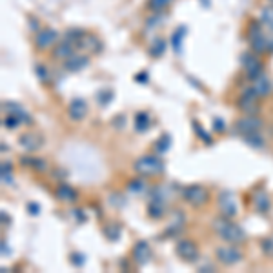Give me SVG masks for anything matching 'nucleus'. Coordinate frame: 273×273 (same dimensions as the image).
<instances>
[{
	"instance_id": "obj_1",
	"label": "nucleus",
	"mask_w": 273,
	"mask_h": 273,
	"mask_svg": "<svg viewBox=\"0 0 273 273\" xmlns=\"http://www.w3.org/2000/svg\"><path fill=\"white\" fill-rule=\"evenodd\" d=\"M213 232L228 244H242L246 241V232L239 224H235L232 217L220 215L213 220Z\"/></svg>"
},
{
	"instance_id": "obj_2",
	"label": "nucleus",
	"mask_w": 273,
	"mask_h": 273,
	"mask_svg": "<svg viewBox=\"0 0 273 273\" xmlns=\"http://www.w3.org/2000/svg\"><path fill=\"white\" fill-rule=\"evenodd\" d=\"M133 170L140 177H159L164 173V162L160 155H144L133 162Z\"/></svg>"
},
{
	"instance_id": "obj_3",
	"label": "nucleus",
	"mask_w": 273,
	"mask_h": 273,
	"mask_svg": "<svg viewBox=\"0 0 273 273\" xmlns=\"http://www.w3.org/2000/svg\"><path fill=\"white\" fill-rule=\"evenodd\" d=\"M180 195H182L184 202L193 206V208H200V206H204V204L209 200L208 190H206L204 186H200V184H192V186L182 187Z\"/></svg>"
},
{
	"instance_id": "obj_4",
	"label": "nucleus",
	"mask_w": 273,
	"mask_h": 273,
	"mask_svg": "<svg viewBox=\"0 0 273 273\" xmlns=\"http://www.w3.org/2000/svg\"><path fill=\"white\" fill-rule=\"evenodd\" d=\"M215 257L220 264L224 266H235L242 261V251L237 248V244H224L215 249Z\"/></svg>"
},
{
	"instance_id": "obj_5",
	"label": "nucleus",
	"mask_w": 273,
	"mask_h": 273,
	"mask_svg": "<svg viewBox=\"0 0 273 273\" xmlns=\"http://www.w3.org/2000/svg\"><path fill=\"white\" fill-rule=\"evenodd\" d=\"M259 100H261V97L255 93L253 86L244 88V91H242L241 98H239V110L244 111L246 115H257L259 111H261Z\"/></svg>"
},
{
	"instance_id": "obj_6",
	"label": "nucleus",
	"mask_w": 273,
	"mask_h": 273,
	"mask_svg": "<svg viewBox=\"0 0 273 273\" xmlns=\"http://www.w3.org/2000/svg\"><path fill=\"white\" fill-rule=\"evenodd\" d=\"M175 253L179 255V259H182L184 262H197L199 261V248L193 241L190 239H182L177 242Z\"/></svg>"
},
{
	"instance_id": "obj_7",
	"label": "nucleus",
	"mask_w": 273,
	"mask_h": 273,
	"mask_svg": "<svg viewBox=\"0 0 273 273\" xmlns=\"http://www.w3.org/2000/svg\"><path fill=\"white\" fill-rule=\"evenodd\" d=\"M262 126H264V122H262L257 115H246V117L239 118V120H237V124H235L237 131H239L241 135L259 133V131L262 130Z\"/></svg>"
},
{
	"instance_id": "obj_8",
	"label": "nucleus",
	"mask_w": 273,
	"mask_h": 273,
	"mask_svg": "<svg viewBox=\"0 0 273 273\" xmlns=\"http://www.w3.org/2000/svg\"><path fill=\"white\" fill-rule=\"evenodd\" d=\"M58 42V33L51 28H42L35 33V46L38 49H49Z\"/></svg>"
},
{
	"instance_id": "obj_9",
	"label": "nucleus",
	"mask_w": 273,
	"mask_h": 273,
	"mask_svg": "<svg viewBox=\"0 0 273 273\" xmlns=\"http://www.w3.org/2000/svg\"><path fill=\"white\" fill-rule=\"evenodd\" d=\"M217 200H219V209L222 215H226V217L237 215V200L232 192H220Z\"/></svg>"
},
{
	"instance_id": "obj_10",
	"label": "nucleus",
	"mask_w": 273,
	"mask_h": 273,
	"mask_svg": "<svg viewBox=\"0 0 273 273\" xmlns=\"http://www.w3.org/2000/svg\"><path fill=\"white\" fill-rule=\"evenodd\" d=\"M131 257H133V261L137 262L139 266H144L150 262L151 259V248L150 244H148L146 241H137L133 246V249H131Z\"/></svg>"
},
{
	"instance_id": "obj_11",
	"label": "nucleus",
	"mask_w": 273,
	"mask_h": 273,
	"mask_svg": "<svg viewBox=\"0 0 273 273\" xmlns=\"http://www.w3.org/2000/svg\"><path fill=\"white\" fill-rule=\"evenodd\" d=\"M88 66H90V57L86 53H75L64 60V70L70 71V73H77V71L84 70Z\"/></svg>"
},
{
	"instance_id": "obj_12",
	"label": "nucleus",
	"mask_w": 273,
	"mask_h": 273,
	"mask_svg": "<svg viewBox=\"0 0 273 273\" xmlns=\"http://www.w3.org/2000/svg\"><path fill=\"white\" fill-rule=\"evenodd\" d=\"M77 53V46L71 44L70 40H66V38H62V40H58L57 44L53 46V57L57 58V60H66V58H70L71 55Z\"/></svg>"
},
{
	"instance_id": "obj_13",
	"label": "nucleus",
	"mask_w": 273,
	"mask_h": 273,
	"mask_svg": "<svg viewBox=\"0 0 273 273\" xmlns=\"http://www.w3.org/2000/svg\"><path fill=\"white\" fill-rule=\"evenodd\" d=\"M18 144H20L22 150H26L28 153H33V151L40 150L42 139L38 137L37 133H33V131H28V133H22V135H20V139H18Z\"/></svg>"
},
{
	"instance_id": "obj_14",
	"label": "nucleus",
	"mask_w": 273,
	"mask_h": 273,
	"mask_svg": "<svg viewBox=\"0 0 273 273\" xmlns=\"http://www.w3.org/2000/svg\"><path fill=\"white\" fill-rule=\"evenodd\" d=\"M2 108H4V111L8 115L18 118L22 124H31V117H29V113L20 106V104H16V102H4Z\"/></svg>"
},
{
	"instance_id": "obj_15",
	"label": "nucleus",
	"mask_w": 273,
	"mask_h": 273,
	"mask_svg": "<svg viewBox=\"0 0 273 273\" xmlns=\"http://www.w3.org/2000/svg\"><path fill=\"white\" fill-rule=\"evenodd\" d=\"M68 115L71 120H82L88 115V104L84 98H73L68 106Z\"/></svg>"
},
{
	"instance_id": "obj_16",
	"label": "nucleus",
	"mask_w": 273,
	"mask_h": 273,
	"mask_svg": "<svg viewBox=\"0 0 273 273\" xmlns=\"http://www.w3.org/2000/svg\"><path fill=\"white\" fill-rule=\"evenodd\" d=\"M55 197H57L60 202H77L78 200V192L75 187H71L70 184H58L57 190H55Z\"/></svg>"
},
{
	"instance_id": "obj_17",
	"label": "nucleus",
	"mask_w": 273,
	"mask_h": 273,
	"mask_svg": "<svg viewBox=\"0 0 273 273\" xmlns=\"http://www.w3.org/2000/svg\"><path fill=\"white\" fill-rule=\"evenodd\" d=\"M253 90H255V93L259 95L261 98L268 97L269 91H271V80H269V77H266L264 73L261 75L259 78H255V80L251 82Z\"/></svg>"
},
{
	"instance_id": "obj_18",
	"label": "nucleus",
	"mask_w": 273,
	"mask_h": 273,
	"mask_svg": "<svg viewBox=\"0 0 273 273\" xmlns=\"http://www.w3.org/2000/svg\"><path fill=\"white\" fill-rule=\"evenodd\" d=\"M77 49H82V51H91V53H97L102 49V42L98 40V37H93V35H84L80 42H78Z\"/></svg>"
},
{
	"instance_id": "obj_19",
	"label": "nucleus",
	"mask_w": 273,
	"mask_h": 273,
	"mask_svg": "<svg viewBox=\"0 0 273 273\" xmlns=\"http://www.w3.org/2000/svg\"><path fill=\"white\" fill-rule=\"evenodd\" d=\"M249 42V49H251L253 53L257 55H266L268 53V35H259V37H251L248 38Z\"/></svg>"
},
{
	"instance_id": "obj_20",
	"label": "nucleus",
	"mask_w": 273,
	"mask_h": 273,
	"mask_svg": "<svg viewBox=\"0 0 273 273\" xmlns=\"http://www.w3.org/2000/svg\"><path fill=\"white\" fill-rule=\"evenodd\" d=\"M164 213H166V202H162V200H157V199H151L150 204H148V215L151 217V219H162Z\"/></svg>"
},
{
	"instance_id": "obj_21",
	"label": "nucleus",
	"mask_w": 273,
	"mask_h": 273,
	"mask_svg": "<svg viewBox=\"0 0 273 273\" xmlns=\"http://www.w3.org/2000/svg\"><path fill=\"white\" fill-rule=\"evenodd\" d=\"M184 35H186V28H184V26H179V28H177L175 31L172 33L170 44H172V48H173V51H175V55H180V51H182Z\"/></svg>"
},
{
	"instance_id": "obj_22",
	"label": "nucleus",
	"mask_w": 273,
	"mask_h": 273,
	"mask_svg": "<svg viewBox=\"0 0 273 273\" xmlns=\"http://www.w3.org/2000/svg\"><path fill=\"white\" fill-rule=\"evenodd\" d=\"M151 126V117L150 113L146 111H139V113L135 115V131H139V133H146Z\"/></svg>"
},
{
	"instance_id": "obj_23",
	"label": "nucleus",
	"mask_w": 273,
	"mask_h": 273,
	"mask_svg": "<svg viewBox=\"0 0 273 273\" xmlns=\"http://www.w3.org/2000/svg\"><path fill=\"white\" fill-rule=\"evenodd\" d=\"M253 206H255V209L261 212V213H266L269 209V199H268V195H266L264 190L255 192V197H253Z\"/></svg>"
},
{
	"instance_id": "obj_24",
	"label": "nucleus",
	"mask_w": 273,
	"mask_h": 273,
	"mask_svg": "<svg viewBox=\"0 0 273 273\" xmlns=\"http://www.w3.org/2000/svg\"><path fill=\"white\" fill-rule=\"evenodd\" d=\"M20 162L24 164V166H28L29 170H35V172H46V170H48L46 160L38 159V157H35V155L24 157V159H20Z\"/></svg>"
},
{
	"instance_id": "obj_25",
	"label": "nucleus",
	"mask_w": 273,
	"mask_h": 273,
	"mask_svg": "<svg viewBox=\"0 0 273 273\" xmlns=\"http://www.w3.org/2000/svg\"><path fill=\"white\" fill-rule=\"evenodd\" d=\"M170 146H172V137H170V135H162V137L157 139L153 150H155L157 155H164V153L170 150Z\"/></svg>"
},
{
	"instance_id": "obj_26",
	"label": "nucleus",
	"mask_w": 273,
	"mask_h": 273,
	"mask_svg": "<svg viewBox=\"0 0 273 273\" xmlns=\"http://www.w3.org/2000/svg\"><path fill=\"white\" fill-rule=\"evenodd\" d=\"M84 35H86V31H84V29H80V28H71V29H68V31H66L64 38H66V40H70L71 44L78 46V42H80L82 38H84Z\"/></svg>"
},
{
	"instance_id": "obj_27",
	"label": "nucleus",
	"mask_w": 273,
	"mask_h": 273,
	"mask_svg": "<svg viewBox=\"0 0 273 273\" xmlns=\"http://www.w3.org/2000/svg\"><path fill=\"white\" fill-rule=\"evenodd\" d=\"M242 139H244V142L251 148H257V150L264 148V139H262L259 133H246V135H242Z\"/></svg>"
},
{
	"instance_id": "obj_28",
	"label": "nucleus",
	"mask_w": 273,
	"mask_h": 273,
	"mask_svg": "<svg viewBox=\"0 0 273 273\" xmlns=\"http://www.w3.org/2000/svg\"><path fill=\"white\" fill-rule=\"evenodd\" d=\"M259 35H264V24L257 20H251L248 24V29H246V37L251 38V37H259Z\"/></svg>"
},
{
	"instance_id": "obj_29",
	"label": "nucleus",
	"mask_w": 273,
	"mask_h": 273,
	"mask_svg": "<svg viewBox=\"0 0 273 273\" xmlns=\"http://www.w3.org/2000/svg\"><path fill=\"white\" fill-rule=\"evenodd\" d=\"M164 51H166V40L164 38H153V44L150 48L151 57H162Z\"/></svg>"
},
{
	"instance_id": "obj_30",
	"label": "nucleus",
	"mask_w": 273,
	"mask_h": 273,
	"mask_svg": "<svg viewBox=\"0 0 273 273\" xmlns=\"http://www.w3.org/2000/svg\"><path fill=\"white\" fill-rule=\"evenodd\" d=\"M261 22L264 24V28H268L269 31H273V6H268L261 11Z\"/></svg>"
},
{
	"instance_id": "obj_31",
	"label": "nucleus",
	"mask_w": 273,
	"mask_h": 273,
	"mask_svg": "<svg viewBox=\"0 0 273 273\" xmlns=\"http://www.w3.org/2000/svg\"><path fill=\"white\" fill-rule=\"evenodd\" d=\"M0 177H2V184H4V186H11V184L15 182V179H13V173H11V164H8V162L2 164Z\"/></svg>"
},
{
	"instance_id": "obj_32",
	"label": "nucleus",
	"mask_w": 273,
	"mask_h": 273,
	"mask_svg": "<svg viewBox=\"0 0 273 273\" xmlns=\"http://www.w3.org/2000/svg\"><path fill=\"white\" fill-rule=\"evenodd\" d=\"M173 0H148V8L153 13H162Z\"/></svg>"
},
{
	"instance_id": "obj_33",
	"label": "nucleus",
	"mask_w": 273,
	"mask_h": 273,
	"mask_svg": "<svg viewBox=\"0 0 273 273\" xmlns=\"http://www.w3.org/2000/svg\"><path fill=\"white\" fill-rule=\"evenodd\" d=\"M35 75H37L38 80H40L42 84H49V82H51V75H49V70L46 68L44 64L35 66Z\"/></svg>"
},
{
	"instance_id": "obj_34",
	"label": "nucleus",
	"mask_w": 273,
	"mask_h": 273,
	"mask_svg": "<svg viewBox=\"0 0 273 273\" xmlns=\"http://www.w3.org/2000/svg\"><path fill=\"white\" fill-rule=\"evenodd\" d=\"M193 130H195V133L200 137V140H202L204 144H212V137H209V133L206 130H204L202 126H200L199 122H193Z\"/></svg>"
},
{
	"instance_id": "obj_35",
	"label": "nucleus",
	"mask_w": 273,
	"mask_h": 273,
	"mask_svg": "<svg viewBox=\"0 0 273 273\" xmlns=\"http://www.w3.org/2000/svg\"><path fill=\"white\" fill-rule=\"evenodd\" d=\"M70 262L71 266H75V268H82V266L86 264V257H84V253H71L70 255Z\"/></svg>"
},
{
	"instance_id": "obj_36",
	"label": "nucleus",
	"mask_w": 273,
	"mask_h": 273,
	"mask_svg": "<svg viewBox=\"0 0 273 273\" xmlns=\"http://www.w3.org/2000/svg\"><path fill=\"white\" fill-rule=\"evenodd\" d=\"M111 98H113V93H111L110 90H102V91H98V93H97V100H98V104H100V106H106V104H110Z\"/></svg>"
},
{
	"instance_id": "obj_37",
	"label": "nucleus",
	"mask_w": 273,
	"mask_h": 273,
	"mask_svg": "<svg viewBox=\"0 0 273 273\" xmlns=\"http://www.w3.org/2000/svg\"><path fill=\"white\" fill-rule=\"evenodd\" d=\"M104 233H106V237L110 239V241H118V237H120V228L115 226V224H111L104 229Z\"/></svg>"
},
{
	"instance_id": "obj_38",
	"label": "nucleus",
	"mask_w": 273,
	"mask_h": 273,
	"mask_svg": "<svg viewBox=\"0 0 273 273\" xmlns=\"http://www.w3.org/2000/svg\"><path fill=\"white\" fill-rule=\"evenodd\" d=\"M144 180L140 179H135V180H130V184H128V190L133 193H142L144 192Z\"/></svg>"
},
{
	"instance_id": "obj_39",
	"label": "nucleus",
	"mask_w": 273,
	"mask_h": 273,
	"mask_svg": "<svg viewBox=\"0 0 273 273\" xmlns=\"http://www.w3.org/2000/svg\"><path fill=\"white\" fill-rule=\"evenodd\" d=\"M261 248H262V253H264V255L273 257V239H264V241L261 242Z\"/></svg>"
},
{
	"instance_id": "obj_40",
	"label": "nucleus",
	"mask_w": 273,
	"mask_h": 273,
	"mask_svg": "<svg viewBox=\"0 0 273 273\" xmlns=\"http://www.w3.org/2000/svg\"><path fill=\"white\" fill-rule=\"evenodd\" d=\"M22 126V122L18 120V118L11 117V115H8V117L4 118V128H9V130H15V128Z\"/></svg>"
},
{
	"instance_id": "obj_41",
	"label": "nucleus",
	"mask_w": 273,
	"mask_h": 273,
	"mask_svg": "<svg viewBox=\"0 0 273 273\" xmlns=\"http://www.w3.org/2000/svg\"><path fill=\"white\" fill-rule=\"evenodd\" d=\"M160 20H162V15H160V13H153V16H151V18H148V20H146V28H148V29L157 28Z\"/></svg>"
},
{
	"instance_id": "obj_42",
	"label": "nucleus",
	"mask_w": 273,
	"mask_h": 273,
	"mask_svg": "<svg viewBox=\"0 0 273 273\" xmlns=\"http://www.w3.org/2000/svg\"><path fill=\"white\" fill-rule=\"evenodd\" d=\"M28 212H29V215H38V213H40V206H38L37 202H29L28 204Z\"/></svg>"
},
{
	"instance_id": "obj_43",
	"label": "nucleus",
	"mask_w": 273,
	"mask_h": 273,
	"mask_svg": "<svg viewBox=\"0 0 273 273\" xmlns=\"http://www.w3.org/2000/svg\"><path fill=\"white\" fill-rule=\"evenodd\" d=\"M213 124H215V131H219V133H222V131L226 130V128H224V120H222V118L215 117V118H213Z\"/></svg>"
},
{
	"instance_id": "obj_44",
	"label": "nucleus",
	"mask_w": 273,
	"mask_h": 273,
	"mask_svg": "<svg viewBox=\"0 0 273 273\" xmlns=\"http://www.w3.org/2000/svg\"><path fill=\"white\" fill-rule=\"evenodd\" d=\"M29 28L33 29V31H40V22H38V18H33V16H29Z\"/></svg>"
},
{
	"instance_id": "obj_45",
	"label": "nucleus",
	"mask_w": 273,
	"mask_h": 273,
	"mask_svg": "<svg viewBox=\"0 0 273 273\" xmlns=\"http://www.w3.org/2000/svg\"><path fill=\"white\" fill-rule=\"evenodd\" d=\"M73 213H75V217H77V220H78V222H86V220H88L86 213L82 212V209H75Z\"/></svg>"
},
{
	"instance_id": "obj_46",
	"label": "nucleus",
	"mask_w": 273,
	"mask_h": 273,
	"mask_svg": "<svg viewBox=\"0 0 273 273\" xmlns=\"http://www.w3.org/2000/svg\"><path fill=\"white\" fill-rule=\"evenodd\" d=\"M0 246H2V255H4V257H6V255H9V253H11V249H9V246L6 244V241L0 242Z\"/></svg>"
},
{
	"instance_id": "obj_47",
	"label": "nucleus",
	"mask_w": 273,
	"mask_h": 273,
	"mask_svg": "<svg viewBox=\"0 0 273 273\" xmlns=\"http://www.w3.org/2000/svg\"><path fill=\"white\" fill-rule=\"evenodd\" d=\"M135 78H137V80H140V84H146V82H148V75H146V73L137 75V77H135Z\"/></svg>"
},
{
	"instance_id": "obj_48",
	"label": "nucleus",
	"mask_w": 273,
	"mask_h": 273,
	"mask_svg": "<svg viewBox=\"0 0 273 273\" xmlns=\"http://www.w3.org/2000/svg\"><path fill=\"white\" fill-rule=\"evenodd\" d=\"M268 53H273V35H268Z\"/></svg>"
},
{
	"instance_id": "obj_49",
	"label": "nucleus",
	"mask_w": 273,
	"mask_h": 273,
	"mask_svg": "<svg viewBox=\"0 0 273 273\" xmlns=\"http://www.w3.org/2000/svg\"><path fill=\"white\" fill-rule=\"evenodd\" d=\"M0 215H2V222H4V224H6V222H8V224H9V217L6 215V212H2V213H0Z\"/></svg>"
},
{
	"instance_id": "obj_50",
	"label": "nucleus",
	"mask_w": 273,
	"mask_h": 273,
	"mask_svg": "<svg viewBox=\"0 0 273 273\" xmlns=\"http://www.w3.org/2000/svg\"><path fill=\"white\" fill-rule=\"evenodd\" d=\"M269 2H273V0H269Z\"/></svg>"
}]
</instances>
